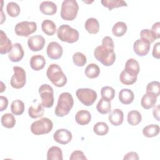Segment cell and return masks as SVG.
Segmentation results:
<instances>
[{
  "instance_id": "obj_1",
  "label": "cell",
  "mask_w": 160,
  "mask_h": 160,
  "mask_svg": "<svg viewBox=\"0 0 160 160\" xmlns=\"http://www.w3.org/2000/svg\"><path fill=\"white\" fill-rule=\"evenodd\" d=\"M74 105V100L72 95L68 92L61 93L58 101L55 108V114L58 117H64L69 114Z\"/></svg>"
},
{
  "instance_id": "obj_2",
  "label": "cell",
  "mask_w": 160,
  "mask_h": 160,
  "mask_svg": "<svg viewBox=\"0 0 160 160\" xmlns=\"http://www.w3.org/2000/svg\"><path fill=\"white\" fill-rule=\"evenodd\" d=\"M95 58L105 66H109L114 64L116 54L113 49L102 45L97 46L94 51Z\"/></svg>"
},
{
  "instance_id": "obj_3",
  "label": "cell",
  "mask_w": 160,
  "mask_h": 160,
  "mask_svg": "<svg viewBox=\"0 0 160 160\" xmlns=\"http://www.w3.org/2000/svg\"><path fill=\"white\" fill-rule=\"evenodd\" d=\"M46 75L51 82L56 87H63L67 82L66 75L57 64H50L47 69Z\"/></svg>"
},
{
  "instance_id": "obj_4",
  "label": "cell",
  "mask_w": 160,
  "mask_h": 160,
  "mask_svg": "<svg viewBox=\"0 0 160 160\" xmlns=\"http://www.w3.org/2000/svg\"><path fill=\"white\" fill-rule=\"evenodd\" d=\"M79 6L75 0H64L61 4V17L66 21L74 20L78 14Z\"/></svg>"
},
{
  "instance_id": "obj_5",
  "label": "cell",
  "mask_w": 160,
  "mask_h": 160,
  "mask_svg": "<svg viewBox=\"0 0 160 160\" xmlns=\"http://www.w3.org/2000/svg\"><path fill=\"white\" fill-rule=\"evenodd\" d=\"M58 38L63 42L73 43L79 39V34L78 30L68 24L61 25L57 30Z\"/></svg>"
},
{
  "instance_id": "obj_6",
  "label": "cell",
  "mask_w": 160,
  "mask_h": 160,
  "mask_svg": "<svg viewBox=\"0 0 160 160\" xmlns=\"http://www.w3.org/2000/svg\"><path fill=\"white\" fill-rule=\"evenodd\" d=\"M53 128L52 121L48 118H42L39 120L33 122L30 127L31 131L35 135L48 134L51 131Z\"/></svg>"
},
{
  "instance_id": "obj_7",
  "label": "cell",
  "mask_w": 160,
  "mask_h": 160,
  "mask_svg": "<svg viewBox=\"0 0 160 160\" xmlns=\"http://www.w3.org/2000/svg\"><path fill=\"white\" fill-rule=\"evenodd\" d=\"M39 93L41 99L42 106L46 108H51L54 101L52 88L48 84H43L39 88Z\"/></svg>"
},
{
  "instance_id": "obj_8",
  "label": "cell",
  "mask_w": 160,
  "mask_h": 160,
  "mask_svg": "<svg viewBox=\"0 0 160 160\" xmlns=\"http://www.w3.org/2000/svg\"><path fill=\"white\" fill-rule=\"evenodd\" d=\"M76 95L80 102L86 106L93 104L98 97L96 92L89 88H79L76 91Z\"/></svg>"
},
{
  "instance_id": "obj_9",
  "label": "cell",
  "mask_w": 160,
  "mask_h": 160,
  "mask_svg": "<svg viewBox=\"0 0 160 160\" xmlns=\"http://www.w3.org/2000/svg\"><path fill=\"white\" fill-rule=\"evenodd\" d=\"M14 74L12 76L10 84L15 89H20L24 86L26 82V74L23 68L19 66L13 67Z\"/></svg>"
},
{
  "instance_id": "obj_10",
  "label": "cell",
  "mask_w": 160,
  "mask_h": 160,
  "mask_svg": "<svg viewBox=\"0 0 160 160\" xmlns=\"http://www.w3.org/2000/svg\"><path fill=\"white\" fill-rule=\"evenodd\" d=\"M37 24L34 21H22L16 24L14 28L16 34L19 36L28 37L36 31Z\"/></svg>"
},
{
  "instance_id": "obj_11",
  "label": "cell",
  "mask_w": 160,
  "mask_h": 160,
  "mask_svg": "<svg viewBox=\"0 0 160 160\" xmlns=\"http://www.w3.org/2000/svg\"><path fill=\"white\" fill-rule=\"evenodd\" d=\"M151 44L146 40L141 38L134 41L133 44V49L134 52L139 56H144L148 54L150 50Z\"/></svg>"
},
{
  "instance_id": "obj_12",
  "label": "cell",
  "mask_w": 160,
  "mask_h": 160,
  "mask_svg": "<svg viewBox=\"0 0 160 160\" xmlns=\"http://www.w3.org/2000/svg\"><path fill=\"white\" fill-rule=\"evenodd\" d=\"M45 39L41 35L30 36L28 39V45L32 51H39L45 45Z\"/></svg>"
},
{
  "instance_id": "obj_13",
  "label": "cell",
  "mask_w": 160,
  "mask_h": 160,
  "mask_svg": "<svg viewBox=\"0 0 160 160\" xmlns=\"http://www.w3.org/2000/svg\"><path fill=\"white\" fill-rule=\"evenodd\" d=\"M46 52L48 57L50 59H58L61 58L63 49L62 46L58 42L52 41L48 44Z\"/></svg>"
},
{
  "instance_id": "obj_14",
  "label": "cell",
  "mask_w": 160,
  "mask_h": 160,
  "mask_svg": "<svg viewBox=\"0 0 160 160\" xmlns=\"http://www.w3.org/2000/svg\"><path fill=\"white\" fill-rule=\"evenodd\" d=\"M72 138V133L66 129H58L53 134L54 140L61 144L69 143Z\"/></svg>"
},
{
  "instance_id": "obj_15",
  "label": "cell",
  "mask_w": 160,
  "mask_h": 160,
  "mask_svg": "<svg viewBox=\"0 0 160 160\" xmlns=\"http://www.w3.org/2000/svg\"><path fill=\"white\" fill-rule=\"evenodd\" d=\"M24 52L22 46L16 42L13 44L12 50L9 52L8 58L12 62H19L24 57Z\"/></svg>"
},
{
  "instance_id": "obj_16",
  "label": "cell",
  "mask_w": 160,
  "mask_h": 160,
  "mask_svg": "<svg viewBox=\"0 0 160 160\" xmlns=\"http://www.w3.org/2000/svg\"><path fill=\"white\" fill-rule=\"evenodd\" d=\"M12 42L11 40L7 37L6 33L0 30V53L4 54L9 52L12 48Z\"/></svg>"
},
{
  "instance_id": "obj_17",
  "label": "cell",
  "mask_w": 160,
  "mask_h": 160,
  "mask_svg": "<svg viewBox=\"0 0 160 160\" xmlns=\"http://www.w3.org/2000/svg\"><path fill=\"white\" fill-rule=\"evenodd\" d=\"M126 72L133 76H138L140 70L139 62L133 58H130L127 60L125 64L124 69Z\"/></svg>"
},
{
  "instance_id": "obj_18",
  "label": "cell",
  "mask_w": 160,
  "mask_h": 160,
  "mask_svg": "<svg viewBox=\"0 0 160 160\" xmlns=\"http://www.w3.org/2000/svg\"><path fill=\"white\" fill-rule=\"evenodd\" d=\"M39 9L41 12L45 15H53L57 11V6L52 2L49 1H42L39 5Z\"/></svg>"
},
{
  "instance_id": "obj_19",
  "label": "cell",
  "mask_w": 160,
  "mask_h": 160,
  "mask_svg": "<svg viewBox=\"0 0 160 160\" xmlns=\"http://www.w3.org/2000/svg\"><path fill=\"white\" fill-rule=\"evenodd\" d=\"M30 66L34 71L42 69L46 64V59L42 55L36 54L32 56L30 59Z\"/></svg>"
},
{
  "instance_id": "obj_20",
  "label": "cell",
  "mask_w": 160,
  "mask_h": 160,
  "mask_svg": "<svg viewBox=\"0 0 160 160\" xmlns=\"http://www.w3.org/2000/svg\"><path fill=\"white\" fill-rule=\"evenodd\" d=\"M108 119L113 126H119L123 122L124 113L119 109H114L109 115Z\"/></svg>"
},
{
  "instance_id": "obj_21",
  "label": "cell",
  "mask_w": 160,
  "mask_h": 160,
  "mask_svg": "<svg viewBox=\"0 0 160 160\" xmlns=\"http://www.w3.org/2000/svg\"><path fill=\"white\" fill-rule=\"evenodd\" d=\"M119 100L123 104H131L134 98V92L129 89H122L119 92Z\"/></svg>"
},
{
  "instance_id": "obj_22",
  "label": "cell",
  "mask_w": 160,
  "mask_h": 160,
  "mask_svg": "<svg viewBox=\"0 0 160 160\" xmlns=\"http://www.w3.org/2000/svg\"><path fill=\"white\" fill-rule=\"evenodd\" d=\"M157 102V97L151 93L146 92L141 98V104L144 109H149L154 107Z\"/></svg>"
},
{
  "instance_id": "obj_23",
  "label": "cell",
  "mask_w": 160,
  "mask_h": 160,
  "mask_svg": "<svg viewBox=\"0 0 160 160\" xmlns=\"http://www.w3.org/2000/svg\"><path fill=\"white\" fill-rule=\"evenodd\" d=\"M91 119V113L84 109L78 111L75 116V120L76 122L80 125H86L89 123Z\"/></svg>"
},
{
  "instance_id": "obj_24",
  "label": "cell",
  "mask_w": 160,
  "mask_h": 160,
  "mask_svg": "<svg viewBox=\"0 0 160 160\" xmlns=\"http://www.w3.org/2000/svg\"><path fill=\"white\" fill-rule=\"evenodd\" d=\"M84 28L89 34H95L99 31V23L96 18H89L86 21Z\"/></svg>"
},
{
  "instance_id": "obj_25",
  "label": "cell",
  "mask_w": 160,
  "mask_h": 160,
  "mask_svg": "<svg viewBox=\"0 0 160 160\" xmlns=\"http://www.w3.org/2000/svg\"><path fill=\"white\" fill-rule=\"evenodd\" d=\"M41 28L44 33L48 36H52L56 31L55 23L50 19H45L41 24Z\"/></svg>"
},
{
  "instance_id": "obj_26",
  "label": "cell",
  "mask_w": 160,
  "mask_h": 160,
  "mask_svg": "<svg viewBox=\"0 0 160 160\" xmlns=\"http://www.w3.org/2000/svg\"><path fill=\"white\" fill-rule=\"evenodd\" d=\"M62 152L60 148L58 146L51 147L47 152L48 160H62Z\"/></svg>"
},
{
  "instance_id": "obj_27",
  "label": "cell",
  "mask_w": 160,
  "mask_h": 160,
  "mask_svg": "<svg viewBox=\"0 0 160 160\" xmlns=\"http://www.w3.org/2000/svg\"><path fill=\"white\" fill-rule=\"evenodd\" d=\"M96 109L102 114H106L110 112L111 110V101L101 98L96 105Z\"/></svg>"
},
{
  "instance_id": "obj_28",
  "label": "cell",
  "mask_w": 160,
  "mask_h": 160,
  "mask_svg": "<svg viewBox=\"0 0 160 160\" xmlns=\"http://www.w3.org/2000/svg\"><path fill=\"white\" fill-rule=\"evenodd\" d=\"M84 72L88 78L93 79L99 76L100 74V69L96 64L91 63L87 66Z\"/></svg>"
},
{
  "instance_id": "obj_29",
  "label": "cell",
  "mask_w": 160,
  "mask_h": 160,
  "mask_svg": "<svg viewBox=\"0 0 160 160\" xmlns=\"http://www.w3.org/2000/svg\"><path fill=\"white\" fill-rule=\"evenodd\" d=\"M159 126L158 124H149L142 129V134L147 138H152L158 135Z\"/></svg>"
},
{
  "instance_id": "obj_30",
  "label": "cell",
  "mask_w": 160,
  "mask_h": 160,
  "mask_svg": "<svg viewBox=\"0 0 160 160\" xmlns=\"http://www.w3.org/2000/svg\"><path fill=\"white\" fill-rule=\"evenodd\" d=\"M127 120L130 125L136 126L141 121L142 116L138 111L132 110L128 112Z\"/></svg>"
},
{
  "instance_id": "obj_31",
  "label": "cell",
  "mask_w": 160,
  "mask_h": 160,
  "mask_svg": "<svg viewBox=\"0 0 160 160\" xmlns=\"http://www.w3.org/2000/svg\"><path fill=\"white\" fill-rule=\"evenodd\" d=\"M101 2L103 6L108 8L109 11L115 8L128 6L127 3L123 0H102Z\"/></svg>"
},
{
  "instance_id": "obj_32",
  "label": "cell",
  "mask_w": 160,
  "mask_h": 160,
  "mask_svg": "<svg viewBox=\"0 0 160 160\" xmlns=\"http://www.w3.org/2000/svg\"><path fill=\"white\" fill-rule=\"evenodd\" d=\"M127 31V25L122 21L117 22L112 27V34L116 37L122 36Z\"/></svg>"
},
{
  "instance_id": "obj_33",
  "label": "cell",
  "mask_w": 160,
  "mask_h": 160,
  "mask_svg": "<svg viewBox=\"0 0 160 160\" xmlns=\"http://www.w3.org/2000/svg\"><path fill=\"white\" fill-rule=\"evenodd\" d=\"M1 122L2 126L9 129L14 126L16 124V119L12 114L6 113L1 116Z\"/></svg>"
},
{
  "instance_id": "obj_34",
  "label": "cell",
  "mask_w": 160,
  "mask_h": 160,
  "mask_svg": "<svg viewBox=\"0 0 160 160\" xmlns=\"http://www.w3.org/2000/svg\"><path fill=\"white\" fill-rule=\"evenodd\" d=\"M11 110L13 114L16 116L21 115L24 111V104L19 99L12 101L11 106Z\"/></svg>"
},
{
  "instance_id": "obj_35",
  "label": "cell",
  "mask_w": 160,
  "mask_h": 160,
  "mask_svg": "<svg viewBox=\"0 0 160 160\" xmlns=\"http://www.w3.org/2000/svg\"><path fill=\"white\" fill-rule=\"evenodd\" d=\"M44 110L43 106L40 103L38 104V106L36 108H34L32 106H31L28 109L29 116V117L33 119L38 118L42 116L44 114Z\"/></svg>"
},
{
  "instance_id": "obj_36",
  "label": "cell",
  "mask_w": 160,
  "mask_h": 160,
  "mask_svg": "<svg viewBox=\"0 0 160 160\" xmlns=\"http://www.w3.org/2000/svg\"><path fill=\"white\" fill-rule=\"evenodd\" d=\"M93 131L98 136H104L109 131V127L104 122H98L93 127Z\"/></svg>"
},
{
  "instance_id": "obj_37",
  "label": "cell",
  "mask_w": 160,
  "mask_h": 160,
  "mask_svg": "<svg viewBox=\"0 0 160 160\" xmlns=\"http://www.w3.org/2000/svg\"><path fill=\"white\" fill-rule=\"evenodd\" d=\"M6 11L8 14L12 18H15L19 16L21 8L15 2H9L6 6Z\"/></svg>"
},
{
  "instance_id": "obj_38",
  "label": "cell",
  "mask_w": 160,
  "mask_h": 160,
  "mask_svg": "<svg viewBox=\"0 0 160 160\" xmlns=\"http://www.w3.org/2000/svg\"><path fill=\"white\" fill-rule=\"evenodd\" d=\"M138 76H133L123 70L119 76L120 81L125 85H131L137 81Z\"/></svg>"
},
{
  "instance_id": "obj_39",
  "label": "cell",
  "mask_w": 160,
  "mask_h": 160,
  "mask_svg": "<svg viewBox=\"0 0 160 160\" xmlns=\"http://www.w3.org/2000/svg\"><path fill=\"white\" fill-rule=\"evenodd\" d=\"M101 95L102 98L111 101L115 96V90L110 86H104L101 89Z\"/></svg>"
},
{
  "instance_id": "obj_40",
  "label": "cell",
  "mask_w": 160,
  "mask_h": 160,
  "mask_svg": "<svg viewBox=\"0 0 160 160\" xmlns=\"http://www.w3.org/2000/svg\"><path fill=\"white\" fill-rule=\"evenodd\" d=\"M146 92L154 94L156 97L159 96L160 94V83L159 81H152L148 84L146 88Z\"/></svg>"
},
{
  "instance_id": "obj_41",
  "label": "cell",
  "mask_w": 160,
  "mask_h": 160,
  "mask_svg": "<svg viewBox=\"0 0 160 160\" xmlns=\"http://www.w3.org/2000/svg\"><path fill=\"white\" fill-rule=\"evenodd\" d=\"M72 60L74 64L79 67L84 66L87 62L86 56L80 52H77L73 54Z\"/></svg>"
},
{
  "instance_id": "obj_42",
  "label": "cell",
  "mask_w": 160,
  "mask_h": 160,
  "mask_svg": "<svg viewBox=\"0 0 160 160\" xmlns=\"http://www.w3.org/2000/svg\"><path fill=\"white\" fill-rule=\"evenodd\" d=\"M140 36L141 39L147 41L150 44L153 42L154 40L157 39L154 33L151 30L148 29H142L140 32Z\"/></svg>"
},
{
  "instance_id": "obj_43",
  "label": "cell",
  "mask_w": 160,
  "mask_h": 160,
  "mask_svg": "<svg viewBox=\"0 0 160 160\" xmlns=\"http://www.w3.org/2000/svg\"><path fill=\"white\" fill-rule=\"evenodd\" d=\"M69 159L70 160H76V159L85 160V159H87V158L85 156V155L84 154L83 152L77 150V151H73L71 153V156L69 158Z\"/></svg>"
},
{
  "instance_id": "obj_44",
  "label": "cell",
  "mask_w": 160,
  "mask_h": 160,
  "mask_svg": "<svg viewBox=\"0 0 160 160\" xmlns=\"http://www.w3.org/2000/svg\"><path fill=\"white\" fill-rule=\"evenodd\" d=\"M102 45L114 49V42L112 39L109 36H105L102 39Z\"/></svg>"
},
{
  "instance_id": "obj_45",
  "label": "cell",
  "mask_w": 160,
  "mask_h": 160,
  "mask_svg": "<svg viewBox=\"0 0 160 160\" xmlns=\"http://www.w3.org/2000/svg\"><path fill=\"white\" fill-rule=\"evenodd\" d=\"M8 105V100L7 98L1 96H0V111H3L5 110Z\"/></svg>"
},
{
  "instance_id": "obj_46",
  "label": "cell",
  "mask_w": 160,
  "mask_h": 160,
  "mask_svg": "<svg viewBox=\"0 0 160 160\" xmlns=\"http://www.w3.org/2000/svg\"><path fill=\"white\" fill-rule=\"evenodd\" d=\"M151 31L154 33V34L156 36L157 39H159L160 38V23L159 22H155L151 28Z\"/></svg>"
},
{
  "instance_id": "obj_47",
  "label": "cell",
  "mask_w": 160,
  "mask_h": 160,
  "mask_svg": "<svg viewBox=\"0 0 160 160\" xmlns=\"http://www.w3.org/2000/svg\"><path fill=\"white\" fill-rule=\"evenodd\" d=\"M159 46L160 43L159 42H156L153 47L152 49V56L156 59H159L160 58V53H159Z\"/></svg>"
},
{
  "instance_id": "obj_48",
  "label": "cell",
  "mask_w": 160,
  "mask_h": 160,
  "mask_svg": "<svg viewBox=\"0 0 160 160\" xmlns=\"http://www.w3.org/2000/svg\"><path fill=\"white\" fill-rule=\"evenodd\" d=\"M124 160H129V159H134L138 160L139 156L137 152H129L127 153L123 158Z\"/></svg>"
},
{
  "instance_id": "obj_49",
  "label": "cell",
  "mask_w": 160,
  "mask_h": 160,
  "mask_svg": "<svg viewBox=\"0 0 160 160\" xmlns=\"http://www.w3.org/2000/svg\"><path fill=\"white\" fill-rule=\"evenodd\" d=\"M152 114H153L154 118L157 121H159V105H157L154 108L152 111Z\"/></svg>"
},
{
  "instance_id": "obj_50",
  "label": "cell",
  "mask_w": 160,
  "mask_h": 160,
  "mask_svg": "<svg viewBox=\"0 0 160 160\" xmlns=\"http://www.w3.org/2000/svg\"><path fill=\"white\" fill-rule=\"evenodd\" d=\"M1 24H2L4 21L5 20V16H4V14H3V11H2V5H1Z\"/></svg>"
},
{
  "instance_id": "obj_51",
  "label": "cell",
  "mask_w": 160,
  "mask_h": 160,
  "mask_svg": "<svg viewBox=\"0 0 160 160\" xmlns=\"http://www.w3.org/2000/svg\"><path fill=\"white\" fill-rule=\"evenodd\" d=\"M1 91H0V92H2L4 90H5V89H6V86H5V85L4 84V83L2 82V81H1Z\"/></svg>"
}]
</instances>
